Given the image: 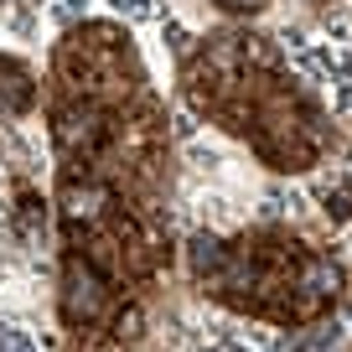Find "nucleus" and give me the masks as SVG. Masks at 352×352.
Instances as JSON below:
<instances>
[{
  "instance_id": "1",
  "label": "nucleus",
  "mask_w": 352,
  "mask_h": 352,
  "mask_svg": "<svg viewBox=\"0 0 352 352\" xmlns=\"http://www.w3.org/2000/svg\"><path fill=\"white\" fill-rule=\"evenodd\" d=\"M104 300H109V285H104L99 270L83 264V259H67V270H63V311H67V321H94L104 311Z\"/></svg>"
},
{
  "instance_id": "4",
  "label": "nucleus",
  "mask_w": 352,
  "mask_h": 352,
  "mask_svg": "<svg viewBox=\"0 0 352 352\" xmlns=\"http://www.w3.org/2000/svg\"><path fill=\"white\" fill-rule=\"evenodd\" d=\"M223 6H228V11H259L264 0H223Z\"/></svg>"
},
{
  "instance_id": "3",
  "label": "nucleus",
  "mask_w": 352,
  "mask_h": 352,
  "mask_svg": "<svg viewBox=\"0 0 352 352\" xmlns=\"http://www.w3.org/2000/svg\"><path fill=\"white\" fill-rule=\"evenodd\" d=\"M0 352H26V342H21V337H11V331H6V337H0Z\"/></svg>"
},
{
  "instance_id": "2",
  "label": "nucleus",
  "mask_w": 352,
  "mask_h": 352,
  "mask_svg": "<svg viewBox=\"0 0 352 352\" xmlns=\"http://www.w3.org/2000/svg\"><path fill=\"white\" fill-rule=\"evenodd\" d=\"M99 202H104V192L99 187H88V192H67V218H94L99 212Z\"/></svg>"
}]
</instances>
